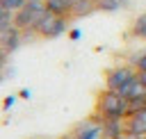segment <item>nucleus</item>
Wrapping results in <instances>:
<instances>
[{
	"label": "nucleus",
	"mask_w": 146,
	"mask_h": 139,
	"mask_svg": "<svg viewBox=\"0 0 146 139\" xmlns=\"http://www.w3.org/2000/svg\"><path fill=\"white\" fill-rule=\"evenodd\" d=\"M98 116L103 118H128V100L112 89H105L98 98Z\"/></svg>",
	"instance_id": "obj_1"
},
{
	"label": "nucleus",
	"mask_w": 146,
	"mask_h": 139,
	"mask_svg": "<svg viewBox=\"0 0 146 139\" xmlns=\"http://www.w3.org/2000/svg\"><path fill=\"white\" fill-rule=\"evenodd\" d=\"M68 21L71 18H64V16H55V14H50L48 9L41 14V18H39V23H36V34L39 36H43V39H57V36H62L66 30H68Z\"/></svg>",
	"instance_id": "obj_2"
},
{
	"label": "nucleus",
	"mask_w": 146,
	"mask_h": 139,
	"mask_svg": "<svg viewBox=\"0 0 146 139\" xmlns=\"http://www.w3.org/2000/svg\"><path fill=\"white\" fill-rule=\"evenodd\" d=\"M43 11H46L43 0H30V2H25V5L16 11V21H14V25H16L21 32H25V30H34Z\"/></svg>",
	"instance_id": "obj_3"
},
{
	"label": "nucleus",
	"mask_w": 146,
	"mask_h": 139,
	"mask_svg": "<svg viewBox=\"0 0 146 139\" xmlns=\"http://www.w3.org/2000/svg\"><path fill=\"white\" fill-rule=\"evenodd\" d=\"M71 134L75 139H103V118L100 116L84 118L82 123L75 125V130Z\"/></svg>",
	"instance_id": "obj_4"
},
{
	"label": "nucleus",
	"mask_w": 146,
	"mask_h": 139,
	"mask_svg": "<svg viewBox=\"0 0 146 139\" xmlns=\"http://www.w3.org/2000/svg\"><path fill=\"white\" fill-rule=\"evenodd\" d=\"M132 77H137V68L135 66H116L107 73V89L112 91H121Z\"/></svg>",
	"instance_id": "obj_5"
},
{
	"label": "nucleus",
	"mask_w": 146,
	"mask_h": 139,
	"mask_svg": "<svg viewBox=\"0 0 146 139\" xmlns=\"http://www.w3.org/2000/svg\"><path fill=\"white\" fill-rule=\"evenodd\" d=\"M23 43V32L14 25V27H9V30H5V32H0V48L9 55V52H14L18 46Z\"/></svg>",
	"instance_id": "obj_6"
},
{
	"label": "nucleus",
	"mask_w": 146,
	"mask_h": 139,
	"mask_svg": "<svg viewBox=\"0 0 146 139\" xmlns=\"http://www.w3.org/2000/svg\"><path fill=\"white\" fill-rule=\"evenodd\" d=\"M125 130H128L125 118H103V139H119Z\"/></svg>",
	"instance_id": "obj_7"
},
{
	"label": "nucleus",
	"mask_w": 146,
	"mask_h": 139,
	"mask_svg": "<svg viewBox=\"0 0 146 139\" xmlns=\"http://www.w3.org/2000/svg\"><path fill=\"white\" fill-rule=\"evenodd\" d=\"M46 9L55 16H64V18H73V5L68 0H43Z\"/></svg>",
	"instance_id": "obj_8"
},
{
	"label": "nucleus",
	"mask_w": 146,
	"mask_h": 139,
	"mask_svg": "<svg viewBox=\"0 0 146 139\" xmlns=\"http://www.w3.org/2000/svg\"><path fill=\"white\" fill-rule=\"evenodd\" d=\"M119 93H121L125 100H135V98H139V96H146V87L139 82V77H132Z\"/></svg>",
	"instance_id": "obj_9"
},
{
	"label": "nucleus",
	"mask_w": 146,
	"mask_h": 139,
	"mask_svg": "<svg viewBox=\"0 0 146 139\" xmlns=\"http://www.w3.org/2000/svg\"><path fill=\"white\" fill-rule=\"evenodd\" d=\"M125 123H128V130H132V132H137V134L144 137V134H146V109H141V112L128 116Z\"/></svg>",
	"instance_id": "obj_10"
},
{
	"label": "nucleus",
	"mask_w": 146,
	"mask_h": 139,
	"mask_svg": "<svg viewBox=\"0 0 146 139\" xmlns=\"http://www.w3.org/2000/svg\"><path fill=\"white\" fill-rule=\"evenodd\" d=\"M94 9H96V2H91V0H78L73 5V16H87Z\"/></svg>",
	"instance_id": "obj_11"
},
{
	"label": "nucleus",
	"mask_w": 146,
	"mask_h": 139,
	"mask_svg": "<svg viewBox=\"0 0 146 139\" xmlns=\"http://www.w3.org/2000/svg\"><path fill=\"white\" fill-rule=\"evenodd\" d=\"M14 21H16V11H9V9L0 7V32L14 27Z\"/></svg>",
	"instance_id": "obj_12"
},
{
	"label": "nucleus",
	"mask_w": 146,
	"mask_h": 139,
	"mask_svg": "<svg viewBox=\"0 0 146 139\" xmlns=\"http://www.w3.org/2000/svg\"><path fill=\"white\" fill-rule=\"evenodd\" d=\"M132 32H135V36L146 39V11L137 16V21H135V25H132Z\"/></svg>",
	"instance_id": "obj_13"
},
{
	"label": "nucleus",
	"mask_w": 146,
	"mask_h": 139,
	"mask_svg": "<svg viewBox=\"0 0 146 139\" xmlns=\"http://www.w3.org/2000/svg\"><path fill=\"white\" fill-rule=\"evenodd\" d=\"M141 109H146V96H139L135 100H128V116H132V114H137Z\"/></svg>",
	"instance_id": "obj_14"
},
{
	"label": "nucleus",
	"mask_w": 146,
	"mask_h": 139,
	"mask_svg": "<svg viewBox=\"0 0 146 139\" xmlns=\"http://www.w3.org/2000/svg\"><path fill=\"white\" fill-rule=\"evenodd\" d=\"M119 7H121L119 0H98L96 2V9H100V11H116Z\"/></svg>",
	"instance_id": "obj_15"
},
{
	"label": "nucleus",
	"mask_w": 146,
	"mask_h": 139,
	"mask_svg": "<svg viewBox=\"0 0 146 139\" xmlns=\"http://www.w3.org/2000/svg\"><path fill=\"white\" fill-rule=\"evenodd\" d=\"M27 0H0V7L2 9H9V11H18Z\"/></svg>",
	"instance_id": "obj_16"
},
{
	"label": "nucleus",
	"mask_w": 146,
	"mask_h": 139,
	"mask_svg": "<svg viewBox=\"0 0 146 139\" xmlns=\"http://www.w3.org/2000/svg\"><path fill=\"white\" fill-rule=\"evenodd\" d=\"M135 68H137V71H146V50L135 59Z\"/></svg>",
	"instance_id": "obj_17"
},
{
	"label": "nucleus",
	"mask_w": 146,
	"mask_h": 139,
	"mask_svg": "<svg viewBox=\"0 0 146 139\" xmlns=\"http://www.w3.org/2000/svg\"><path fill=\"white\" fill-rule=\"evenodd\" d=\"M119 139H141V134H137V132H132V130H125Z\"/></svg>",
	"instance_id": "obj_18"
},
{
	"label": "nucleus",
	"mask_w": 146,
	"mask_h": 139,
	"mask_svg": "<svg viewBox=\"0 0 146 139\" xmlns=\"http://www.w3.org/2000/svg\"><path fill=\"white\" fill-rule=\"evenodd\" d=\"M137 77H139V82L146 87V71H137Z\"/></svg>",
	"instance_id": "obj_19"
},
{
	"label": "nucleus",
	"mask_w": 146,
	"mask_h": 139,
	"mask_svg": "<svg viewBox=\"0 0 146 139\" xmlns=\"http://www.w3.org/2000/svg\"><path fill=\"white\" fill-rule=\"evenodd\" d=\"M71 39H80V30H71Z\"/></svg>",
	"instance_id": "obj_20"
},
{
	"label": "nucleus",
	"mask_w": 146,
	"mask_h": 139,
	"mask_svg": "<svg viewBox=\"0 0 146 139\" xmlns=\"http://www.w3.org/2000/svg\"><path fill=\"white\" fill-rule=\"evenodd\" d=\"M62 139H75V137H73V134H66V137H62Z\"/></svg>",
	"instance_id": "obj_21"
},
{
	"label": "nucleus",
	"mask_w": 146,
	"mask_h": 139,
	"mask_svg": "<svg viewBox=\"0 0 146 139\" xmlns=\"http://www.w3.org/2000/svg\"><path fill=\"white\" fill-rule=\"evenodd\" d=\"M91 2H98V0H91Z\"/></svg>",
	"instance_id": "obj_22"
},
{
	"label": "nucleus",
	"mask_w": 146,
	"mask_h": 139,
	"mask_svg": "<svg viewBox=\"0 0 146 139\" xmlns=\"http://www.w3.org/2000/svg\"><path fill=\"white\" fill-rule=\"evenodd\" d=\"M27 2H30V0H27Z\"/></svg>",
	"instance_id": "obj_23"
}]
</instances>
